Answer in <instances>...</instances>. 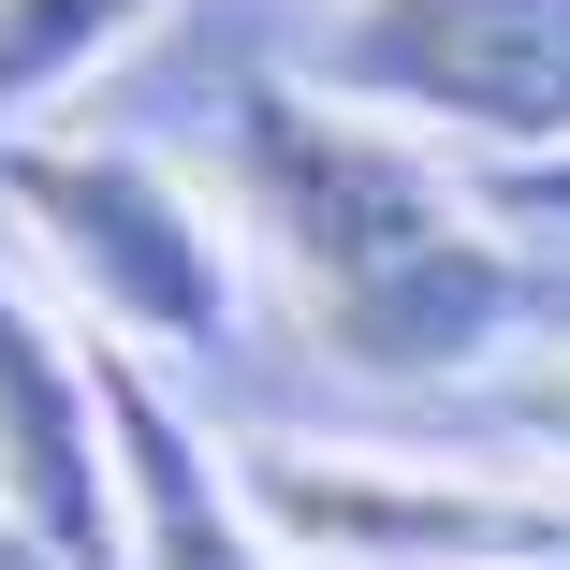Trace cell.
I'll return each mask as SVG.
<instances>
[{
  "instance_id": "8992f818",
  "label": "cell",
  "mask_w": 570,
  "mask_h": 570,
  "mask_svg": "<svg viewBox=\"0 0 570 570\" xmlns=\"http://www.w3.org/2000/svg\"><path fill=\"white\" fill-rule=\"evenodd\" d=\"M102 439H118V570H293L235 483V439H205L161 366L102 352Z\"/></svg>"
},
{
  "instance_id": "7a4b0ae2",
  "label": "cell",
  "mask_w": 570,
  "mask_h": 570,
  "mask_svg": "<svg viewBox=\"0 0 570 570\" xmlns=\"http://www.w3.org/2000/svg\"><path fill=\"white\" fill-rule=\"evenodd\" d=\"M0 205L30 219V249L73 278L102 352L132 366H205L235 336V219H219L176 161L118 132H0Z\"/></svg>"
},
{
  "instance_id": "52a82bcc",
  "label": "cell",
  "mask_w": 570,
  "mask_h": 570,
  "mask_svg": "<svg viewBox=\"0 0 570 570\" xmlns=\"http://www.w3.org/2000/svg\"><path fill=\"white\" fill-rule=\"evenodd\" d=\"M161 0H0V132H45V102H73Z\"/></svg>"
},
{
  "instance_id": "9c48e42d",
  "label": "cell",
  "mask_w": 570,
  "mask_h": 570,
  "mask_svg": "<svg viewBox=\"0 0 570 570\" xmlns=\"http://www.w3.org/2000/svg\"><path fill=\"white\" fill-rule=\"evenodd\" d=\"M527 424H541V439L570 453V366H541V381H527Z\"/></svg>"
},
{
  "instance_id": "3957f363",
  "label": "cell",
  "mask_w": 570,
  "mask_h": 570,
  "mask_svg": "<svg viewBox=\"0 0 570 570\" xmlns=\"http://www.w3.org/2000/svg\"><path fill=\"white\" fill-rule=\"evenodd\" d=\"M235 483L293 570H570V483L410 439H235Z\"/></svg>"
},
{
  "instance_id": "6da1fadb",
  "label": "cell",
  "mask_w": 570,
  "mask_h": 570,
  "mask_svg": "<svg viewBox=\"0 0 570 570\" xmlns=\"http://www.w3.org/2000/svg\"><path fill=\"white\" fill-rule=\"evenodd\" d=\"M219 190H235V235L278 264L293 322L352 381H469L541 307L512 219L483 190H453L439 147L322 102L307 73H249L235 88V118H219Z\"/></svg>"
},
{
  "instance_id": "5b68a950",
  "label": "cell",
  "mask_w": 570,
  "mask_h": 570,
  "mask_svg": "<svg viewBox=\"0 0 570 570\" xmlns=\"http://www.w3.org/2000/svg\"><path fill=\"white\" fill-rule=\"evenodd\" d=\"M0 527L30 541V570H118L102 352L16 293V264H0Z\"/></svg>"
},
{
  "instance_id": "277c9868",
  "label": "cell",
  "mask_w": 570,
  "mask_h": 570,
  "mask_svg": "<svg viewBox=\"0 0 570 570\" xmlns=\"http://www.w3.org/2000/svg\"><path fill=\"white\" fill-rule=\"evenodd\" d=\"M307 88L483 176L570 161V0H336Z\"/></svg>"
},
{
  "instance_id": "ba28073f",
  "label": "cell",
  "mask_w": 570,
  "mask_h": 570,
  "mask_svg": "<svg viewBox=\"0 0 570 570\" xmlns=\"http://www.w3.org/2000/svg\"><path fill=\"white\" fill-rule=\"evenodd\" d=\"M483 205L512 219V235H527V219H541V235H570V161H527V176H483Z\"/></svg>"
},
{
  "instance_id": "30bf717a",
  "label": "cell",
  "mask_w": 570,
  "mask_h": 570,
  "mask_svg": "<svg viewBox=\"0 0 570 570\" xmlns=\"http://www.w3.org/2000/svg\"><path fill=\"white\" fill-rule=\"evenodd\" d=\"M0 570H30V541H16V527H0Z\"/></svg>"
}]
</instances>
